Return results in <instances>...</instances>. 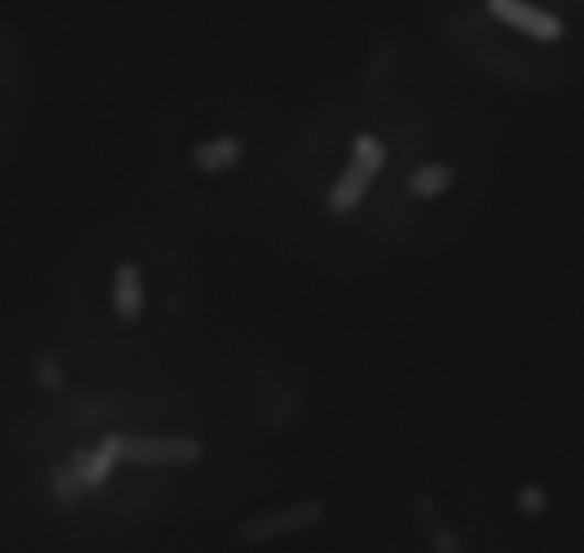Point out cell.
Wrapping results in <instances>:
<instances>
[{"label":"cell","instance_id":"obj_1","mask_svg":"<svg viewBox=\"0 0 584 553\" xmlns=\"http://www.w3.org/2000/svg\"><path fill=\"white\" fill-rule=\"evenodd\" d=\"M387 166V147L372 132H358L349 144V164L327 189V209L333 216H349L364 202L372 181Z\"/></svg>","mask_w":584,"mask_h":553},{"label":"cell","instance_id":"obj_2","mask_svg":"<svg viewBox=\"0 0 584 553\" xmlns=\"http://www.w3.org/2000/svg\"><path fill=\"white\" fill-rule=\"evenodd\" d=\"M321 519H324V505L315 502V499H304V502L286 505V508L270 510V513H258V517L241 522L238 524V542L250 547L267 545L275 539L310 531Z\"/></svg>","mask_w":584,"mask_h":553},{"label":"cell","instance_id":"obj_3","mask_svg":"<svg viewBox=\"0 0 584 553\" xmlns=\"http://www.w3.org/2000/svg\"><path fill=\"white\" fill-rule=\"evenodd\" d=\"M198 438L193 436H132L127 438L123 459L143 467H179L201 459Z\"/></svg>","mask_w":584,"mask_h":553},{"label":"cell","instance_id":"obj_4","mask_svg":"<svg viewBox=\"0 0 584 553\" xmlns=\"http://www.w3.org/2000/svg\"><path fill=\"white\" fill-rule=\"evenodd\" d=\"M485 7L496 21L507 23L510 30L533 37V41H542V44H553L564 35L562 18L548 9L533 7L530 0H485Z\"/></svg>","mask_w":584,"mask_h":553},{"label":"cell","instance_id":"obj_5","mask_svg":"<svg viewBox=\"0 0 584 553\" xmlns=\"http://www.w3.org/2000/svg\"><path fill=\"white\" fill-rule=\"evenodd\" d=\"M123 447H127V436H121V433H104L95 447H78V451L72 453L69 467L84 481L86 490H95L112 476L115 465L123 459Z\"/></svg>","mask_w":584,"mask_h":553},{"label":"cell","instance_id":"obj_6","mask_svg":"<svg viewBox=\"0 0 584 553\" xmlns=\"http://www.w3.org/2000/svg\"><path fill=\"white\" fill-rule=\"evenodd\" d=\"M112 307L121 322H138L147 307L141 267L136 261H121L112 273Z\"/></svg>","mask_w":584,"mask_h":553},{"label":"cell","instance_id":"obj_7","mask_svg":"<svg viewBox=\"0 0 584 553\" xmlns=\"http://www.w3.org/2000/svg\"><path fill=\"white\" fill-rule=\"evenodd\" d=\"M244 159V144L241 138L236 135H215L209 141H201L190 152V161L198 173L204 175H218L227 173L232 166L241 164Z\"/></svg>","mask_w":584,"mask_h":553},{"label":"cell","instance_id":"obj_8","mask_svg":"<svg viewBox=\"0 0 584 553\" xmlns=\"http://www.w3.org/2000/svg\"><path fill=\"white\" fill-rule=\"evenodd\" d=\"M413 510L415 519H419V528L424 531V539H428V545L433 547V553H467V547L462 545L458 533L444 522L439 508H435L433 496L428 494L415 496Z\"/></svg>","mask_w":584,"mask_h":553},{"label":"cell","instance_id":"obj_9","mask_svg":"<svg viewBox=\"0 0 584 553\" xmlns=\"http://www.w3.org/2000/svg\"><path fill=\"white\" fill-rule=\"evenodd\" d=\"M453 184H456V170L433 161V164H421L419 170L410 173V178H407V193L413 195V198H421V202H433V198L447 193Z\"/></svg>","mask_w":584,"mask_h":553},{"label":"cell","instance_id":"obj_10","mask_svg":"<svg viewBox=\"0 0 584 553\" xmlns=\"http://www.w3.org/2000/svg\"><path fill=\"white\" fill-rule=\"evenodd\" d=\"M50 490L61 505H78L80 496L86 494L84 481L75 476L69 465H55L50 470Z\"/></svg>","mask_w":584,"mask_h":553},{"label":"cell","instance_id":"obj_11","mask_svg":"<svg viewBox=\"0 0 584 553\" xmlns=\"http://www.w3.org/2000/svg\"><path fill=\"white\" fill-rule=\"evenodd\" d=\"M516 508L524 513V517H539L544 508H548V494H544L539 485H524L516 494Z\"/></svg>","mask_w":584,"mask_h":553}]
</instances>
